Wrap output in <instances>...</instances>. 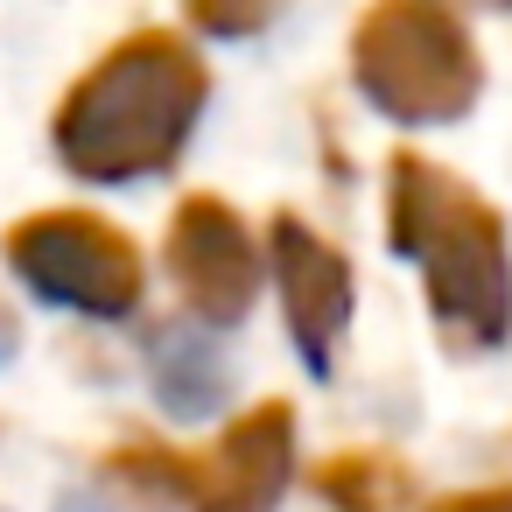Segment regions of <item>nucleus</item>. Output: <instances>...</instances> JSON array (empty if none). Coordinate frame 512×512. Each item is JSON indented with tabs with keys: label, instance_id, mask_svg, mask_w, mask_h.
Returning <instances> with one entry per match:
<instances>
[{
	"label": "nucleus",
	"instance_id": "f257e3e1",
	"mask_svg": "<svg viewBox=\"0 0 512 512\" xmlns=\"http://www.w3.org/2000/svg\"><path fill=\"white\" fill-rule=\"evenodd\" d=\"M204 99H211L204 57L169 29H141V36L113 43L64 92L50 141H57L64 169L85 183H141L183 155Z\"/></svg>",
	"mask_w": 512,
	"mask_h": 512
},
{
	"label": "nucleus",
	"instance_id": "f03ea898",
	"mask_svg": "<svg viewBox=\"0 0 512 512\" xmlns=\"http://www.w3.org/2000/svg\"><path fill=\"white\" fill-rule=\"evenodd\" d=\"M386 239L393 253L421 260L428 274V309L449 351L477 358L512 337V253H505V218L435 169L428 155H393L386 169Z\"/></svg>",
	"mask_w": 512,
	"mask_h": 512
},
{
	"label": "nucleus",
	"instance_id": "7ed1b4c3",
	"mask_svg": "<svg viewBox=\"0 0 512 512\" xmlns=\"http://www.w3.org/2000/svg\"><path fill=\"white\" fill-rule=\"evenodd\" d=\"M351 78L400 127L456 120L484 92L477 43L442 0H372L351 36Z\"/></svg>",
	"mask_w": 512,
	"mask_h": 512
},
{
	"label": "nucleus",
	"instance_id": "20e7f679",
	"mask_svg": "<svg viewBox=\"0 0 512 512\" xmlns=\"http://www.w3.org/2000/svg\"><path fill=\"white\" fill-rule=\"evenodd\" d=\"M127 484L183 498L190 512H274L295 470V414L281 400L239 414L211 449L169 456V449H127L113 463Z\"/></svg>",
	"mask_w": 512,
	"mask_h": 512
},
{
	"label": "nucleus",
	"instance_id": "39448f33",
	"mask_svg": "<svg viewBox=\"0 0 512 512\" xmlns=\"http://www.w3.org/2000/svg\"><path fill=\"white\" fill-rule=\"evenodd\" d=\"M8 267L64 309L85 316H127L141 302V253L127 232H113L92 211H36L8 232Z\"/></svg>",
	"mask_w": 512,
	"mask_h": 512
},
{
	"label": "nucleus",
	"instance_id": "423d86ee",
	"mask_svg": "<svg viewBox=\"0 0 512 512\" xmlns=\"http://www.w3.org/2000/svg\"><path fill=\"white\" fill-rule=\"evenodd\" d=\"M169 267H176L183 302H190L204 323H239L246 302H253V288H260V253H253L239 211H225L218 197H190V204L176 211Z\"/></svg>",
	"mask_w": 512,
	"mask_h": 512
},
{
	"label": "nucleus",
	"instance_id": "0eeeda50",
	"mask_svg": "<svg viewBox=\"0 0 512 512\" xmlns=\"http://www.w3.org/2000/svg\"><path fill=\"white\" fill-rule=\"evenodd\" d=\"M274 274H281V309H288V330L309 358V372L323 379L330 358H337V337L351 323V267L337 246H323L302 218H274Z\"/></svg>",
	"mask_w": 512,
	"mask_h": 512
},
{
	"label": "nucleus",
	"instance_id": "6e6552de",
	"mask_svg": "<svg viewBox=\"0 0 512 512\" xmlns=\"http://www.w3.org/2000/svg\"><path fill=\"white\" fill-rule=\"evenodd\" d=\"M148 379H155V400H162L169 414L197 421V414H211L218 393H225V358H218V344H211L204 330L169 323V330L148 337Z\"/></svg>",
	"mask_w": 512,
	"mask_h": 512
},
{
	"label": "nucleus",
	"instance_id": "1a4fd4ad",
	"mask_svg": "<svg viewBox=\"0 0 512 512\" xmlns=\"http://www.w3.org/2000/svg\"><path fill=\"white\" fill-rule=\"evenodd\" d=\"M323 491H330L337 505H351V512H372V505L400 498V463L344 456V463H330V470H323Z\"/></svg>",
	"mask_w": 512,
	"mask_h": 512
},
{
	"label": "nucleus",
	"instance_id": "9d476101",
	"mask_svg": "<svg viewBox=\"0 0 512 512\" xmlns=\"http://www.w3.org/2000/svg\"><path fill=\"white\" fill-rule=\"evenodd\" d=\"M183 8H190V22L204 29V36H260L267 22H274V8H281V0H183Z\"/></svg>",
	"mask_w": 512,
	"mask_h": 512
},
{
	"label": "nucleus",
	"instance_id": "9b49d317",
	"mask_svg": "<svg viewBox=\"0 0 512 512\" xmlns=\"http://www.w3.org/2000/svg\"><path fill=\"white\" fill-rule=\"evenodd\" d=\"M428 512H512V491H463V498H442Z\"/></svg>",
	"mask_w": 512,
	"mask_h": 512
},
{
	"label": "nucleus",
	"instance_id": "f8f14e48",
	"mask_svg": "<svg viewBox=\"0 0 512 512\" xmlns=\"http://www.w3.org/2000/svg\"><path fill=\"white\" fill-rule=\"evenodd\" d=\"M57 512H113V505L92 498V491H71V498H57Z\"/></svg>",
	"mask_w": 512,
	"mask_h": 512
},
{
	"label": "nucleus",
	"instance_id": "ddd939ff",
	"mask_svg": "<svg viewBox=\"0 0 512 512\" xmlns=\"http://www.w3.org/2000/svg\"><path fill=\"white\" fill-rule=\"evenodd\" d=\"M8 344H15V323H8V316H0V358H8Z\"/></svg>",
	"mask_w": 512,
	"mask_h": 512
},
{
	"label": "nucleus",
	"instance_id": "4468645a",
	"mask_svg": "<svg viewBox=\"0 0 512 512\" xmlns=\"http://www.w3.org/2000/svg\"><path fill=\"white\" fill-rule=\"evenodd\" d=\"M491 8H512V0H491Z\"/></svg>",
	"mask_w": 512,
	"mask_h": 512
}]
</instances>
